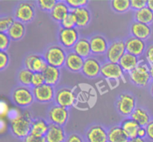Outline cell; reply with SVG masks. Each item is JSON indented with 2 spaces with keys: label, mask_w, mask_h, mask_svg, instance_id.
<instances>
[{
  "label": "cell",
  "mask_w": 153,
  "mask_h": 142,
  "mask_svg": "<svg viewBox=\"0 0 153 142\" xmlns=\"http://www.w3.org/2000/svg\"><path fill=\"white\" fill-rule=\"evenodd\" d=\"M31 120L30 116L23 114H19L16 119L10 122V131L15 137L24 139L30 135L31 128Z\"/></svg>",
  "instance_id": "obj_1"
},
{
  "label": "cell",
  "mask_w": 153,
  "mask_h": 142,
  "mask_svg": "<svg viewBox=\"0 0 153 142\" xmlns=\"http://www.w3.org/2000/svg\"><path fill=\"white\" fill-rule=\"evenodd\" d=\"M67 53L62 46L54 45L47 49L44 54V58L48 65L60 68L64 66L67 59Z\"/></svg>",
  "instance_id": "obj_2"
},
{
  "label": "cell",
  "mask_w": 153,
  "mask_h": 142,
  "mask_svg": "<svg viewBox=\"0 0 153 142\" xmlns=\"http://www.w3.org/2000/svg\"><path fill=\"white\" fill-rule=\"evenodd\" d=\"M13 102L19 107L26 108L31 106L34 99L33 91L30 88L25 86H19L12 92Z\"/></svg>",
  "instance_id": "obj_3"
},
{
  "label": "cell",
  "mask_w": 153,
  "mask_h": 142,
  "mask_svg": "<svg viewBox=\"0 0 153 142\" xmlns=\"http://www.w3.org/2000/svg\"><path fill=\"white\" fill-rule=\"evenodd\" d=\"M150 67L145 62H140L134 70L129 73V77L134 85L144 87L148 85L151 79Z\"/></svg>",
  "instance_id": "obj_4"
},
{
  "label": "cell",
  "mask_w": 153,
  "mask_h": 142,
  "mask_svg": "<svg viewBox=\"0 0 153 142\" xmlns=\"http://www.w3.org/2000/svg\"><path fill=\"white\" fill-rule=\"evenodd\" d=\"M14 16L16 20L22 23L31 22L35 16L34 5L26 1L19 3L15 8Z\"/></svg>",
  "instance_id": "obj_5"
},
{
  "label": "cell",
  "mask_w": 153,
  "mask_h": 142,
  "mask_svg": "<svg viewBox=\"0 0 153 142\" xmlns=\"http://www.w3.org/2000/svg\"><path fill=\"white\" fill-rule=\"evenodd\" d=\"M117 109L124 116H131L136 109V100L134 96L128 93L120 94L117 102Z\"/></svg>",
  "instance_id": "obj_6"
},
{
  "label": "cell",
  "mask_w": 153,
  "mask_h": 142,
  "mask_svg": "<svg viewBox=\"0 0 153 142\" xmlns=\"http://www.w3.org/2000/svg\"><path fill=\"white\" fill-rule=\"evenodd\" d=\"M126 52L125 42L122 40H117L112 42L106 52V58L108 62L119 64L122 57Z\"/></svg>",
  "instance_id": "obj_7"
},
{
  "label": "cell",
  "mask_w": 153,
  "mask_h": 142,
  "mask_svg": "<svg viewBox=\"0 0 153 142\" xmlns=\"http://www.w3.org/2000/svg\"><path fill=\"white\" fill-rule=\"evenodd\" d=\"M79 40V31L76 28L59 29L58 40L61 46L65 48H73Z\"/></svg>",
  "instance_id": "obj_8"
},
{
  "label": "cell",
  "mask_w": 153,
  "mask_h": 142,
  "mask_svg": "<svg viewBox=\"0 0 153 142\" xmlns=\"http://www.w3.org/2000/svg\"><path fill=\"white\" fill-rule=\"evenodd\" d=\"M25 68L31 70L33 73H42L44 72L48 67V63L44 57L39 55H29L25 57L24 60Z\"/></svg>",
  "instance_id": "obj_9"
},
{
  "label": "cell",
  "mask_w": 153,
  "mask_h": 142,
  "mask_svg": "<svg viewBox=\"0 0 153 142\" xmlns=\"http://www.w3.org/2000/svg\"><path fill=\"white\" fill-rule=\"evenodd\" d=\"M33 94L34 99L37 102L41 103H49L52 101L55 97V93L54 87L52 85L44 84L41 86L33 88Z\"/></svg>",
  "instance_id": "obj_10"
},
{
  "label": "cell",
  "mask_w": 153,
  "mask_h": 142,
  "mask_svg": "<svg viewBox=\"0 0 153 142\" xmlns=\"http://www.w3.org/2000/svg\"><path fill=\"white\" fill-rule=\"evenodd\" d=\"M48 116L51 123L63 126L67 122L69 112L67 109L57 105L49 109Z\"/></svg>",
  "instance_id": "obj_11"
},
{
  "label": "cell",
  "mask_w": 153,
  "mask_h": 142,
  "mask_svg": "<svg viewBox=\"0 0 153 142\" xmlns=\"http://www.w3.org/2000/svg\"><path fill=\"white\" fill-rule=\"evenodd\" d=\"M123 73L119 64L106 62L102 65L101 74L106 79H121L123 78Z\"/></svg>",
  "instance_id": "obj_12"
},
{
  "label": "cell",
  "mask_w": 153,
  "mask_h": 142,
  "mask_svg": "<svg viewBox=\"0 0 153 142\" xmlns=\"http://www.w3.org/2000/svg\"><path fill=\"white\" fill-rule=\"evenodd\" d=\"M75 96L72 90L69 88H62L55 94V100L58 106L67 109L71 107L75 102Z\"/></svg>",
  "instance_id": "obj_13"
},
{
  "label": "cell",
  "mask_w": 153,
  "mask_h": 142,
  "mask_svg": "<svg viewBox=\"0 0 153 142\" xmlns=\"http://www.w3.org/2000/svg\"><path fill=\"white\" fill-rule=\"evenodd\" d=\"M86 138L88 142H108V132L100 125L91 127L86 134Z\"/></svg>",
  "instance_id": "obj_14"
},
{
  "label": "cell",
  "mask_w": 153,
  "mask_h": 142,
  "mask_svg": "<svg viewBox=\"0 0 153 142\" xmlns=\"http://www.w3.org/2000/svg\"><path fill=\"white\" fill-rule=\"evenodd\" d=\"M126 49V52L134 55L138 57L143 53L146 47V43L144 40L136 38V37H128L125 42Z\"/></svg>",
  "instance_id": "obj_15"
},
{
  "label": "cell",
  "mask_w": 153,
  "mask_h": 142,
  "mask_svg": "<svg viewBox=\"0 0 153 142\" xmlns=\"http://www.w3.org/2000/svg\"><path fill=\"white\" fill-rule=\"evenodd\" d=\"M102 66L100 61L94 58H88L85 60L82 73L88 78L97 77L101 73Z\"/></svg>",
  "instance_id": "obj_16"
},
{
  "label": "cell",
  "mask_w": 153,
  "mask_h": 142,
  "mask_svg": "<svg viewBox=\"0 0 153 142\" xmlns=\"http://www.w3.org/2000/svg\"><path fill=\"white\" fill-rule=\"evenodd\" d=\"M46 138V142H65L67 136L62 126L50 123Z\"/></svg>",
  "instance_id": "obj_17"
},
{
  "label": "cell",
  "mask_w": 153,
  "mask_h": 142,
  "mask_svg": "<svg viewBox=\"0 0 153 142\" xmlns=\"http://www.w3.org/2000/svg\"><path fill=\"white\" fill-rule=\"evenodd\" d=\"M84 64H85V59L80 55L75 53L74 52H70L67 55L65 65L70 71L74 73L82 71Z\"/></svg>",
  "instance_id": "obj_18"
},
{
  "label": "cell",
  "mask_w": 153,
  "mask_h": 142,
  "mask_svg": "<svg viewBox=\"0 0 153 142\" xmlns=\"http://www.w3.org/2000/svg\"><path fill=\"white\" fill-rule=\"evenodd\" d=\"M70 7H69L68 4L66 3V1H58L56 3L54 8L52 9V11L50 12L51 17L55 21L61 23L63 20L66 18V16L70 13Z\"/></svg>",
  "instance_id": "obj_19"
},
{
  "label": "cell",
  "mask_w": 153,
  "mask_h": 142,
  "mask_svg": "<svg viewBox=\"0 0 153 142\" xmlns=\"http://www.w3.org/2000/svg\"><path fill=\"white\" fill-rule=\"evenodd\" d=\"M91 52L94 54L106 53L109 47L108 43L104 37L101 35H96L90 39Z\"/></svg>",
  "instance_id": "obj_20"
},
{
  "label": "cell",
  "mask_w": 153,
  "mask_h": 142,
  "mask_svg": "<svg viewBox=\"0 0 153 142\" xmlns=\"http://www.w3.org/2000/svg\"><path fill=\"white\" fill-rule=\"evenodd\" d=\"M130 31L133 37L142 40H146L151 34V28L149 25L136 21L131 24Z\"/></svg>",
  "instance_id": "obj_21"
},
{
  "label": "cell",
  "mask_w": 153,
  "mask_h": 142,
  "mask_svg": "<svg viewBox=\"0 0 153 142\" xmlns=\"http://www.w3.org/2000/svg\"><path fill=\"white\" fill-rule=\"evenodd\" d=\"M140 61L138 60V57L126 52L125 55L122 57L120 61L119 64L124 72H128L129 73L137 67Z\"/></svg>",
  "instance_id": "obj_22"
},
{
  "label": "cell",
  "mask_w": 153,
  "mask_h": 142,
  "mask_svg": "<svg viewBox=\"0 0 153 142\" xmlns=\"http://www.w3.org/2000/svg\"><path fill=\"white\" fill-rule=\"evenodd\" d=\"M49 124L45 120L37 119L31 122L30 134L36 137H45L48 132Z\"/></svg>",
  "instance_id": "obj_23"
},
{
  "label": "cell",
  "mask_w": 153,
  "mask_h": 142,
  "mask_svg": "<svg viewBox=\"0 0 153 142\" xmlns=\"http://www.w3.org/2000/svg\"><path fill=\"white\" fill-rule=\"evenodd\" d=\"M72 11L75 13L77 20V27L85 28L90 23L91 19V14L90 10L86 7H79L73 9Z\"/></svg>",
  "instance_id": "obj_24"
},
{
  "label": "cell",
  "mask_w": 153,
  "mask_h": 142,
  "mask_svg": "<svg viewBox=\"0 0 153 142\" xmlns=\"http://www.w3.org/2000/svg\"><path fill=\"white\" fill-rule=\"evenodd\" d=\"M108 142H128L129 137L121 126H113L108 132Z\"/></svg>",
  "instance_id": "obj_25"
},
{
  "label": "cell",
  "mask_w": 153,
  "mask_h": 142,
  "mask_svg": "<svg viewBox=\"0 0 153 142\" xmlns=\"http://www.w3.org/2000/svg\"><path fill=\"white\" fill-rule=\"evenodd\" d=\"M73 51L75 53L80 55L84 59L90 58V55L91 54V47L90 40L86 38L79 39V41L76 43L73 47Z\"/></svg>",
  "instance_id": "obj_26"
},
{
  "label": "cell",
  "mask_w": 153,
  "mask_h": 142,
  "mask_svg": "<svg viewBox=\"0 0 153 142\" xmlns=\"http://www.w3.org/2000/svg\"><path fill=\"white\" fill-rule=\"evenodd\" d=\"M43 75L44 76L46 84L54 86L59 82L61 77V70L58 67L49 65L44 70Z\"/></svg>",
  "instance_id": "obj_27"
},
{
  "label": "cell",
  "mask_w": 153,
  "mask_h": 142,
  "mask_svg": "<svg viewBox=\"0 0 153 142\" xmlns=\"http://www.w3.org/2000/svg\"><path fill=\"white\" fill-rule=\"evenodd\" d=\"M25 33V27L24 23L19 21L15 20L7 34L13 41H18L24 37Z\"/></svg>",
  "instance_id": "obj_28"
},
{
  "label": "cell",
  "mask_w": 153,
  "mask_h": 142,
  "mask_svg": "<svg viewBox=\"0 0 153 142\" xmlns=\"http://www.w3.org/2000/svg\"><path fill=\"white\" fill-rule=\"evenodd\" d=\"M120 126L126 132L129 138H133L137 137V131L140 129V126L135 120L130 117L124 120L121 123Z\"/></svg>",
  "instance_id": "obj_29"
},
{
  "label": "cell",
  "mask_w": 153,
  "mask_h": 142,
  "mask_svg": "<svg viewBox=\"0 0 153 142\" xmlns=\"http://www.w3.org/2000/svg\"><path fill=\"white\" fill-rule=\"evenodd\" d=\"M131 118L135 120L140 126H146L150 122V116L145 109L141 108H136L131 115Z\"/></svg>",
  "instance_id": "obj_30"
},
{
  "label": "cell",
  "mask_w": 153,
  "mask_h": 142,
  "mask_svg": "<svg viewBox=\"0 0 153 142\" xmlns=\"http://www.w3.org/2000/svg\"><path fill=\"white\" fill-rule=\"evenodd\" d=\"M134 18L136 22L149 25V24L153 22V12L148 7H144L141 10L135 11Z\"/></svg>",
  "instance_id": "obj_31"
},
{
  "label": "cell",
  "mask_w": 153,
  "mask_h": 142,
  "mask_svg": "<svg viewBox=\"0 0 153 142\" xmlns=\"http://www.w3.org/2000/svg\"><path fill=\"white\" fill-rule=\"evenodd\" d=\"M34 73L26 68L21 69L17 74L18 82L22 85V86L31 87V79Z\"/></svg>",
  "instance_id": "obj_32"
},
{
  "label": "cell",
  "mask_w": 153,
  "mask_h": 142,
  "mask_svg": "<svg viewBox=\"0 0 153 142\" xmlns=\"http://www.w3.org/2000/svg\"><path fill=\"white\" fill-rule=\"evenodd\" d=\"M111 7L117 13H124L131 8L130 0H114L111 1Z\"/></svg>",
  "instance_id": "obj_33"
},
{
  "label": "cell",
  "mask_w": 153,
  "mask_h": 142,
  "mask_svg": "<svg viewBox=\"0 0 153 142\" xmlns=\"http://www.w3.org/2000/svg\"><path fill=\"white\" fill-rule=\"evenodd\" d=\"M60 25L61 28H74L77 27V20L75 13L71 10L66 16L65 19L60 23Z\"/></svg>",
  "instance_id": "obj_34"
},
{
  "label": "cell",
  "mask_w": 153,
  "mask_h": 142,
  "mask_svg": "<svg viewBox=\"0 0 153 142\" xmlns=\"http://www.w3.org/2000/svg\"><path fill=\"white\" fill-rule=\"evenodd\" d=\"M14 19L12 16H1L0 19V31L1 32L7 33V31L10 29V27L14 22Z\"/></svg>",
  "instance_id": "obj_35"
},
{
  "label": "cell",
  "mask_w": 153,
  "mask_h": 142,
  "mask_svg": "<svg viewBox=\"0 0 153 142\" xmlns=\"http://www.w3.org/2000/svg\"><path fill=\"white\" fill-rule=\"evenodd\" d=\"M57 2L58 1L55 0H39L37 1V4L42 10L51 12Z\"/></svg>",
  "instance_id": "obj_36"
},
{
  "label": "cell",
  "mask_w": 153,
  "mask_h": 142,
  "mask_svg": "<svg viewBox=\"0 0 153 142\" xmlns=\"http://www.w3.org/2000/svg\"><path fill=\"white\" fill-rule=\"evenodd\" d=\"M46 84L44 76L42 73H34L31 79V87L37 88Z\"/></svg>",
  "instance_id": "obj_37"
},
{
  "label": "cell",
  "mask_w": 153,
  "mask_h": 142,
  "mask_svg": "<svg viewBox=\"0 0 153 142\" xmlns=\"http://www.w3.org/2000/svg\"><path fill=\"white\" fill-rule=\"evenodd\" d=\"M0 39H1V43H0V50L6 52L9 47L10 42L11 39L8 36L7 33L1 32L0 33Z\"/></svg>",
  "instance_id": "obj_38"
},
{
  "label": "cell",
  "mask_w": 153,
  "mask_h": 142,
  "mask_svg": "<svg viewBox=\"0 0 153 142\" xmlns=\"http://www.w3.org/2000/svg\"><path fill=\"white\" fill-rule=\"evenodd\" d=\"M89 1L88 0H67L66 3L68 4L70 9H76L79 7H85Z\"/></svg>",
  "instance_id": "obj_39"
},
{
  "label": "cell",
  "mask_w": 153,
  "mask_h": 142,
  "mask_svg": "<svg viewBox=\"0 0 153 142\" xmlns=\"http://www.w3.org/2000/svg\"><path fill=\"white\" fill-rule=\"evenodd\" d=\"M146 7H147V1L146 0H131V8L136 11Z\"/></svg>",
  "instance_id": "obj_40"
},
{
  "label": "cell",
  "mask_w": 153,
  "mask_h": 142,
  "mask_svg": "<svg viewBox=\"0 0 153 142\" xmlns=\"http://www.w3.org/2000/svg\"><path fill=\"white\" fill-rule=\"evenodd\" d=\"M9 63V55L4 51H0V70H3Z\"/></svg>",
  "instance_id": "obj_41"
},
{
  "label": "cell",
  "mask_w": 153,
  "mask_h": 142,
  "mask_svg": "<svg viewBox=\"0 0 153 142\" xmlns=\"http://www.w3.org/2000/svg\"><path fill=\"white\" fill-rule=\"evenodd\" d=\"M22 142H46V140L45 137H36L30 134L22 139Z\"/></svg>",
  "instance_id": "obj_42"
},
{
  "label": "cell",
  "mask_w": 153,
  "mask_h": 142,
  "mask_svg": "<svg viewBox=\"0 0 153 142\" xmlns=\"http://www.w3.org/2000/svg\"><path fill=\"white\" fill-rule=\"evenodd\" d=\"M65 142H85L83 138L81 137L79 135L76 134H71L67 138V140Z\"/></svg>",
  "instance_id": "obj_43"
},
{
  "label": "cell",
  "mask_w": 153,
  "mask_h": 142,
  "mask_svg": "<svg viewBox=\"0 0 153 142\" xmlns=\"http://www.w3.org/2000/svg\"><path fill=\"white\" fill-rule=\"evenodd\" d=\"M146 58L150 66L153 65V44L151 45L146 52Z\"/></svg>",
  "instance_id": "obj_44"
},
{
  "label": "cell",
  "mask_w": 153,
  "mask_h": 142,
  "mask_svg": "<svg viewBox=\"0 0 153 142\" xmlns=\"http://www.w3.org/2000/svg\"><path fill=\"white\" fill-rule=\"evenodd\" d=\"M146 129L147 132V137L150 140L153 141V120L149 122V123L146 126Z\"/></svg>",
  "instance_id": "obj_45"
},
{
  "label": "cell",
  "mask_w": 153,
  "mask_h": 142,
  "mask_svg": "<svg viewBox=\"0 0 153 142\" xmlns=\"http://www.w3.org/2000/svg\"><path fill=\"white\" fill-rule=\"evenodd\" d=\"M146 136H147V132H146V127L140 126L138 131H137V137L144 139Z\"/></svg>",
  "instance_id": "obj_46"
},
{
  "label": "cell",
  "mask_w": 153,
  "mask_h": 142,
  "mask_svg": "<svg viewBox=\"0 0 153 142\" xmlns=\"http://www.w3.org/2000/svg\"><path fill=\"white\" fill-rule=\"evenodd\" d=\"M128 142H145V140L143 138H140L139 137L133 138H130Z\"/></svg>",
  "instance_id": "obj_47"
},
{
  "label": "cell",
  "mask_w": 153,
  "mask_h": 142,
  "mask_svg": "<svg viewBox=\"0 0 153 142\" xmlns=\"http://www.w3.org/2000/svg\"><path fill=\"white\" fill-rule=\"evenodd\" d=\"M147 7L153 12V0H149V1H147Z\"/></svg>",
  "instance_id": "obj_48"
},
{
  "label": "cell",
  "mask_w": 153,
  "mask_h": 142,
  "mask_svg": "<svg viewBox=\"0 0 153 142\" xmlns=\"http://www.w3.org/2000/svg\"><path fill=\"white\" fill-rule=\"evenodd\" d=\"M149 71H150L151 78H152V79H153V65L150 66V70H149Z\"/></svg>",
  "instance_id": "obj_49"
},
{
  "label": "cell",
  "mask_w": 153,
  "mask_h": 142,
  "mask_svg": "<svg viewBox=\"0 0 153 142\" xmlns=\"http://www.w3.org/2000/svg\"><path fill=\"white\" fill-rule=\"evenodd\" d=\"M151 93H152V94L153 95V83H152V86H151Z\"/></svg>",
  "instance_id": "obj_50"
}]
</instances>
